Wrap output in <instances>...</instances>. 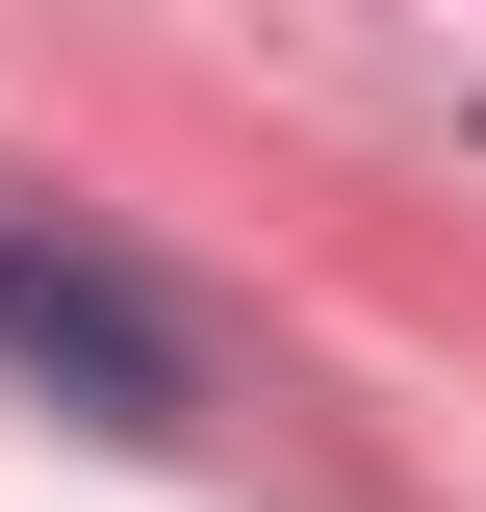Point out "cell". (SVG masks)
<instances>
[{"label":"cell","mask_w":486,"mask_h":512,"mask_svg":"<svg viewBox=\"0 0 486 512\" xmlns=\"http://www.w3.org/2000/svg\"><path fill=\"white\" fill-rule=\"evenodd\" d=\"M0 359L52 384L77 436H180V333L128 308L103 256H52V231H0Z\"/></svg>","instance_id":"1"}]
</instances>
